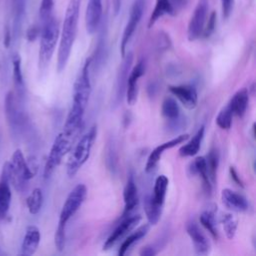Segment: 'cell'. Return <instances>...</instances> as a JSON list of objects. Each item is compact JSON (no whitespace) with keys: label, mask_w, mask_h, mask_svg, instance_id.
<instances>
[{"label":"cell","mask_w":256,"mask_h":256,"mask_svg":"<svg viewBox=\"0 0 256 256\" xmlns=\"http://www.w3.org/2000/svg\"><path fill=\"white\" fill-rule=\"evenodd\" d=\"M90 67L91 57H88L85 60L78 77L75 80L73 87L72 106L64 123V127H83V117L91 94V81L89 71Z\"/></svg>","instance_id":"6da1fadb"},{"label":"cell","mask_w":256,"mask_h":256,"mask_svg":"<svg viewBox=\"0 0 256 256\" xmlns=\"http://www.w3.org/2000/svg\"><path fill=\"white\" fill-rule=\"evenodd\" d=\"M80 4L81 0H69L66 8L57 54V71L59 73L65 69L68 63L76 38Z\"/></svg>","instance_id":"7a4b0ae2"},{"label":"cell","mask_w":256,"mask_h":256,"mask_svg":"<svg viewBox=\"0 0 256 256\" xmlns=\"http://www.w3.org/2000/svg\"><path fill=\"white\" fill-rule=\"evenodd\" d=\"M87 195V188L84 184H77L68 194L58 220L57 229L54 236V242L58 251H63L66 242V227L71 217L83 204Z\"/></svg>","instance_id":"3957f363"},{"label":"cell","mask_w":256,"mask_h":256,"mask_svg":"<svg viewBox=\"0 0 256 256\" xmlns=\"http://www.w3.org/2000/svg\"><path fill=\"white\" fill-rule=\"evenodd\" d=\"M82 128L83 127H79V128L63 127L62 132H60L56 136L44 166L43 176L45 179H48L53 174L55 169L61 163L63 157L72 149V146L75 143Z\"/></svg>","instance_id":"277c9868"},{"label":"cell","mask_w":256,"mask_h":256,"mask_svg":"<svg viewBox=\"0 0 256 256\" xmlns=\"http://www.w3.org/2000/svg\"><path fill=\"white\" fill-rule=\"evenodd\" d=\"M40 46H39V58L38 68L40 73H44L51 61L55 47L60 35L59 24L57 20L52 16L40 26Z\"/></svg>","instance_id":"5b68a950"},{"label":"cell","mask_w":256,"mask_h":256,"mask_svg":"<svg viewBox=\"0 0 256 256\" xmlns=\"http://www.w3.org/2000/svg\"><path fill=\"white\" fill-rule=\"evenodd\" d=\"M3 168L7 173L9 183L19 192H24L27 189V182L34 176V172L28 165L20 149H17L13 153L11 161L6 162Z\"/></svg>","instance_id":"8992f818"},{"label":"cell","mask_w":256,"mask_h":256,"mask_svg":"<svg viewBox=\"0 0 256 256\" xmlns=\"http://www.w3.org/2000/svg\"><path fill=\"white\" fill-rule=\"evenodd\" d=\"M97 136V127L92 126L77 142L67 162V175L68 177H74L79 169L88 160L93 143Z\"/></svg>","instance_id":"52a82bcc"},{"label":"cell","mask_w":256,"mask_h":256,"mask_svg":"<svg viewBox=\"0 0 256 256\" xmlns=\"http://www.w3.org/2000/svg\"><path fill=\"white\" fill-rule=\"evenodd\" d=\"M144 8H145V0H134L133 1L131 10H130V14H129V18H128V21L124 28L121 42H120V53H121L122 57L125 55L127 45L129 43L130 39L132 38L138 24L140 23V20L142 18L143 12H144Z\"/></svg>","instance_id":"ba28073f"},{"label":"cell","mask_w":256,"mask_h":256,"mask_svg":"<svg viewBox=\"0 0 256 256\" xmlns=\"http://www.w3.org/2000/svg\"><path fill=\"white\" fill-rule=\"evenodd\" d=\"M133 63V53L132 52H126L123 56V60L118 68L115 84H114V96L112 99V103L114 107H117L125 94L126 91V85H127V79L129 72L131 70V66Z\"/></svg>","instance_id":"9c48e42d"},{"label":"cell","mask_w":256,"mask_h":256,"mask_svg":"<svg viewBox=\"0 0 256 256\" xmlns=\"http://www.w3.org/2000/svg\"><path fill=\"white\" fill-rule=\"evenodd\" d=\"M208 9V0H198L187 28V38L189 41H195L202 35Z\"/></svg>","instance_id":"30bf717a"},{"label":"cell","mask_w":256,"mask_h":256,"mask_svg":"<svg viewBox=\"0 0 256 256\" xmlns=\"http://www.w3.org/2000/svg\"><path fill=\"white\" fill-rule=\"evenodd\" d=\"M188 137H189V134H187V133L181 134V135H178L175 138H173L169 141H166V142L158 145L157 147H155L148 156V159H147V162H146V165H145V171L147 173L153 172L156 169L163 153L166 150L171 149V148L177 146L178 144L183 143L184 141H186L188 139Z\"/></svg>","instance_id":"8fae6325"},{"label":"cell","mask_w":256,"mask_h":256,"mask_svg":"<svg viewBox=\"0 0 256 256\" xmlns=\"http://www.w3.org/2000/svg\"><path fill=\"white\" fill-rule=\"evenodd\" d=\"M141 216L140 215H133V216H126L123 220L116 226V228L111 232L109 237L103 244V249L107 250L112 248L121 238H123L127 233L133 230L136 225L140 222Z\"/></svg>","instance_id":"7c38bea8"},{"label":"cell","mask_w":256,"mask_h":256,"mask_svg":"<svg viewBox=\"0 0 256 256\" xmlns=\"http://www.w3.org/2000/svg\"><path fill=\"white\" fill-rule=\"evenodd\" d=\"M146 70V64L143 59L139 60L138 63L133 67L132 70H130L128 79H127V85H126V98L129 105H133L138 96V81L139 79L145 74Z\"/></svg>","instance_id":"4fadbf2b"},{"label":"cell","mask_w":256,"mask_h":256,"mask_svg":"<svg viewBox=\"0 0 256 256\" xmlns=\"http://www.w3.org/2000/svg\"><path fill=\"white\" fill-rule=\"evenodd\" d=\"M168 89L187 109H194L196 107L198 94L195 86L190 84L171 85Z\"/></svg>","instance_id":"5bb4252c"},{"label":"cell","mask_w":256,"mask_h":256,"mask_svg":"<svg viewBox=\"0 0 256 256\" xmlns=\"http://www.w3.org/2000/svg\"><path fill=\"white\" fill-rule=\"evenodd\" d=\"M102 14V0H88L85 12V25L88 34L96 32L100 25Z\"/></svg>","instance_id":"9a60e30c"},{"label":"cell","mask_w":256,"mask_h":256,"mask_svg":"<svg viewBox=\"0 0 256 256\" xmlns=\"http://www.w3.org/2000/svg\"><path fill=\"white\" fill-rule=\"evenodd\" d=\"M186 231L193 243L195 252L200 255H206L210 250V243L198 224L195 221H189L186 224Z\"/></svg>","instance_id":"2e32d148"},{"label":"cell","mask_w":256,"mask_h":256,"mask_svg":"<svg viewBox=\"0 0 256 256\" xmlns=\"http://www.w3.org/2000/svg\"><path fill=\"white\" fill-rule=\"evenodd\" d=\"M123 200H124V209L122 212V218L129 216L131 212L138 205V190L132 174L129 175L126 185L123 190Z\"/></svg>","instance_id":"e0dca14e"},{"label":"cell","mask_w":256,"mask_h":256,"mask_svg":"<svg viewBox=\"0 0 256 256\" xmlns=\"http://www.w3.org/2000/svg\"><path fill=\"white\" fill-rule=\"evenodd\" d=\"M221 200L228 209L234 212H246L249 209L248 200L243 195L228 188L222 190Z\"/></svg>","instance_id":"ac0fdd59"},{"label":"cell","mask_w":256,"mask_h":256,"mask_svg":"<svg viewBox=\"0 0 256 256\" xmlns=\"http://www.w3.org/2000/svg\"><path fill=\"white\" fill-rule=\"evenodd\" d=\"M40 239H41V234L38 227L34 225L28 226L23 238V242L21 246V254L24 256L33 255L38 249V246L40 244Z\"/></svg>","instance_id":"d6986e66"},{"label":"cell","mask_w":256,"mask_h":256,"mask_svg":"<svg viewBox=\"0 0 256 256\" xmlns=\"http://www.w3.org/2000/svg\"><path fill=\"white\" fill-rule=\"evenodd\" d=\"M190 170L192 174L199 175L202 180V186L206 194H210L212 191V182L209 177V172L207 168L206 159L204 156H198L195 158V160L191 163Z\"/></svg>","instance_id":"ffe728a7"},{"label":"cell","mask_w":256,"mask_h":256,"mask_svg":"<svg viewBox=\"0 0 256 256\" xmlns=\"http://www.w3.org/2000/svg\"><path fill=\"white\" fill-rule=\"evenodd\" d=\"M11 188L7 173L3 168L0 177V219H4L8 213L11 203Z\"/></svg>","instance_id":"44dd1931"},{"label":"cell","mask_w":256,"mask_h":256,"mask_svg":"<svg viewBox=\"0 0 256 256\" xmlns=\"http://www.w3.org/2000/svg\"><path fill=\"white\" fill-rule=\"evenodd\" d=\"M249 90L247 88H242L232 96L228 106L233 115L242 117L245 114L249 104Z\"/></svg>","instance_id":"7402d4cb"},{"label":"cell","mask_w":256,"mask_h":256,"mask_svg":"<svg viewBox=\"0 0 256 256\" xmlns=\"http://www.w3.org/2000/svg\"><path fill=\"white\" fill-rule=\"evenodd\" d=\"M176 10L171 0H156L155 7L148 21V28H151L164 15H175Z\"/></svg>","instance_id":"603a6c76"},{"label":"cell","mask_w":256,"mask_h":256,"mask_svg":"<svg viewBox=\"0 0 256 256\" xmlns=\"http://www.w3.org/2000/svg\"><path fill=\"white\" fill-rule=\"evenodd\" d=\"M204 132H205V127L201 126L198 129V131L194 134V136L186 144L180 147L179 155L182 157H191L196 155L201 147V142L204 137Z\"/></svg>","instance_id":"cb8c5ba5"},{"label":"cell","mask_w":256,"mask_h":256,"mask_svg":"<svg viewBox=\"0 0 256 256\" xmlns=\"http://www.w3.org/2000/svg\"><path fill=\"white\" fill-rule=\"evenodd\" d=\"M169 180L165 175H160L156 178L153 186V193L150 194V198L152 202L160 208H163L166 192L168 188Z\"/></svg>","instance_id":"d4e9b609"},{"label":"cell","mask_w":256,"mask_h":256,"mask_svg":"<svg viewBox=\"0 0 256 256\" xmlns=\"http://www.w3.org/2000/svg\"><path fill=\"white\" fill-rule=\"evenodd\" d=\"M91 57V66H93L94 69L98 70L104 63L105 57H106V29L104 27L101 30V33L99 35V39L96 45L95 52Z\"/></svg>","instance_id":"484cf974"},{"label":"cell","mask_w":256,"mask_h":256,"mask_svg":"<svg viewBox=\"0 0 256 256\" xmlns=\"http://www.w3.org/2000/svg\"><path fill=\"white\" fill-rule=\"evenodd\" d=\"M149 231V223L140 226L138 229H136L134 232H132L121 244L119 250H118V255L123 256L127 253V251L140 239H142Z\"/></svg>","instance_id":"4316f807"},{"label":"cell","mask_w":256,"mask_h":256,"mask_svg":"<svg viewBox=\"0 0 256 256\" xmlns=\"http://www.w3.org/2000/svg\"><path fill=\"white\" fill-rule=\"evenodd\" d=\"M180 107L177 101L172 97H166L161 106V113L168 121H175L180 119Z\"/></svg>","instance_id":"83f0119b"},{"label":"cell","mask_w":256,"mask_h":256,"mask_svg":"<svg viewBox=\"0 0 256 256\" xmlns=\"http://www.w3.org/2000/svg\"><path fill=\"white\" fill-rule=\"evenodd\" d=\"M144 211L148 220L149 225H156L158 221L160 220L161 214H162V208L157 207L151 200L150 194L146 195L144 197Z\"/></svg>","instance_id":"f1b7e54d"},{"label":"cell","mask_w":256,"mask_h":256,"mask_svg":"<svg viewBox=\"0 0 256 256\" xmlns=\"http://www.w3.org/2000/svg\"><path fill=\"white\" fill-rule=\"evenodd\" d=\"M28 210L31 214L36 215L43 205V193L40 188H35L26 200Z\"/></svg>","instance_id":"f546056e"},{"label":"cell","mask_w":256,"mask_h":256,"mask_svg":"<svg viewBox=\"0 0 256 256\" xmlns=\"http://www.w3.org/2000/svg\"><path fill=\"white\" fill-rule=\"evenodd\" d=\"M201 225L211 234L214 239L218 238V233L216 229V222H215V215L214 212L211 210H205L200 214L199 217Z\"/></svg>","instance_id":"4dcf8cb0"},{"label":"cell","mask_w":256,"mask_h":256,"mask_svg":"<svg viewBox=\"0 0 256 256\" xmlns=\"http://www.w3.org/2000/svg\"><path fill=\"white\" fill-rule=\"evenodd\" d=\"M206 163H207V168L209 172V177L214 185L216 182V174H217V169L219 165V153L216 148H212L207 156L205 157Z\"/></svg>","instance_id":"1f68e13d"},{"label":"cell","mask_w":256,"mask_h":256,"mask_svg":"<svg viewBox=\"0 0 256 256\" xmlns=\"http://www.w3.org/2000/svg\"><path fill=\"white\" fill-rule=\"evenodd\" d=\"M221 223L226 237L233 239L237 230V219L232 214L225 213L221 216Z\"/></svg>","instance_id":"d6a6232c"},{"label":"cell","mask_w":256,"mask_h":256,"mask_svg":"<svg viewBox=\"0 0 256 256\" xmlns=\"http://www.w3.org/2000/svg\"><path fill=\"white\" fill-rule=\"evenodd\" d=\"M232 118H233V113L229 108V106L227 105L218 113L216 117V124L218 125L219 128L223 130H228L232 125Z\"/></svg>","instance_id":"836d02e7"},{"label":"cell","mask_w":256,"mask_h":256,"mask_svg":"<svg viewBox=\"0 0 256 256\" xmlns=\"http://www.w3.org/2000/svg\"><path fill=\"white\" fill-rule=\"evenodd\" d=\"M12 64H13L14 82L18 86V88H23L24 81H23V74L21 69V58L19 55H14L12 59Z\"/></svg>","instance_id":"e575fe53"},{"label":"cell","mask_w":256,"mask_h":256,"mask_svg":"<svg viewBox=\"0 0 256 256\" xmlns=\"http://www.w3.org/2000/svg\"><path fill=\"white\" fill-rule=\"evenodd\" d=\"M54 7V1L53 0H41L40 8H39V18L41 23L48 20L50 17H52Z\"/></svg>","instance_id":"d590c367"},{"label":"cell","mask_w":256,"mask_h":256,"mask_svg":"<svg viewBox=\"0 0 256 256\" xmlns=\"http://www.w3.org/2000/svg\"><path fill=\"white\" fill-rule=\"evenodd\" d=\"M106 164L112 172L116 170L117 156H116V149L113 141H110L106 147Z\"/></svg>","instance_id":"8d00e7d4"},{"label":"cell","mask_w":256,"mask_h":256,"mask_svg":"<svg viewBox=\"0 0 256 256\" xmlns=\"http://www.w3.org/2000/svg\"><path fill=\"white\" fill-rule=\"evenodd\" d=\"M215 26H216V12L213 11L211 12L209 18H208V22H207V25L204 26V29H203V32H202V35L207 38L209 37L215 30Z\"/></svg>","instance_id":"74e56055"},{"label":"cell","mask_w":256,"mask_h":256,"mask_svg":"<svg viewBox=\"0 0 256 256\" xmlns=\"http://www.w3.org/2000/svg\"><path fill=\"white\" fill-rule=\"evenodd\" d=\"M14 10H15V24L22 20L25 11V0H14Z\"/></svg>","instance_id":"f35d334b"},{"label":"cell","mask_w":256,"mask_h":256,"mask_svg":"<svg viewBox=\"0 0 256 256\" xmlns=\"http://www.w3.org/2000/svg\"><path fill=\"white\" fill-rule=\"evenodd\" d=\"M234 7V0H221L222 16L224 19L229 18Z\"/></svg>","instance_id":"ab89813d"},{"label":"cell","mask_w":256,"mask_h":256,"mask_svg":"<svg viewBox=\"0 0 256 256\" xmlns=\"http://www.w3.org/2000/svg\"><path fill=\"white\" fill-rule=\"evenodd\" d=\"M40 30L41 28L37 25H32L28 28L26 36H27V40L30 42H33L36 40V38L40 35Z\"/></svg>","instance_id":"60d3db41"},{"label":"cell","mask_w":256,"mask_h":256,"mask_svg":"<svg viewBox=\"0 0 256 256\" xmlns=\"http://www.w3.org/2000/svg\"><path fill=\"white\" fill-rule=\"evenodd\" d=\"M139 254H140L141 256H154V255L157 254V251L155 250V248H154L152 245H147V246L143 247V248L140 250Z\"/></svg>","instance_id":"b9f144b4"},{"label":"cell","mask_w":256,"mask_h":256,"mask_svg":"<svg viewBox=\"0 0 256 256\" xmlns=\"http://www.w3.org/2000/svg\"><path fill=\"white\" fill-rule=\"evenodd\" d=\"M229 172H230V176H231L232 180H233L238 186L243 187V183H242V181H241V179H240V176H238V173H237V171L235 170V168H234L233 166H230Z\"/></svg>","instance_id":"7bdbcfd3"},{"label":"cell","mask_w":256,"mask_h":256,"mask_svg":"<svg viewBox=\"0 0 256 256\" xmlns=\"http://www.w3.org/2000/svg\"><path fill=\"white\" fill-rule=\"evenodd\" d=\"M113 3V12L114 15L117 16L121 10V6H122V0H112Z\"/></svg>","instance_id":"ee69618b"},{"label":"cell","mask_w":256,"mask_h":256,"mask_svg":"<svg viewBox=\"0 0 256 256\" xmlns=\"http://www.w3.org/2000/svg\"><path fill=\"white\" fill-rule=\"evenodd\" d=\"M171 2H172V4H173L175 10L177 11V9H179V8H181V7H183V6H185L187 0H171Z\"/></svg>","instance_id":"f6af8a7d"}]
</instances>
